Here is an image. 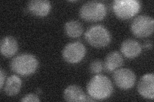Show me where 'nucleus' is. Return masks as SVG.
I'll list each match as a JSON object with an SVG mask.
<instances>
[{
    "label": "nucleus",
    "mask_w": 154,
    "mask_h": 102,
    "mask_svg": "<svg viewBox=\"0 0 154 102\" xmlns=\"http://www.w3.org/2000/svg\"><path fill=\"white\" fill-rule=\"evenodd\" d=\"M64 98L69 102H84L87 101V96L81 87L77 85L67 86L64 91Z\"/></svg>",
    "instance_id": "ddd939ff"
},
{
    "label": "nucleus",
    "mask_w": 154,
    "mask_h": 102,
    "mask_svg": "<svg viewBox=\"0 0 154 102\" xmlns=\"http://www.w3.org/2000/svg\"><path fill=\"white\" fill-rule=\"evenodd\" d=\"M103 68V63L100 60H95L89 65L90 71L93 74H99Z\"/></svg>",
    "instance_id": "f3484780"
},
{
    "label": "nucleus",
    "mask_w": 154,
    "mask_h": 102,
    "mask_svg": "<svg viewBox=\"0 0 154 102\" xmlns=\"http://www.w3.org/2000/svg\"><path fill=\"white\" fill-rule=\"evenodd\" d=\"M21 101H33V102H38L40 101V99L38 98L37 95L33 94V93H29L24 96L20 100Z\"/></svg>",
    "instance_id": "a211bd4d"
},
{
    "label": "nucleus",
    "mask_w": 154,
    "mask_h": 102,
    "mask_svg": "<svg viewBox=\"0 0 154 102\" xmlns=\"http://www.w3.org/2000/svg\"><path fill=\"white\" fill-rule=\"evenodd\" d=\"M137 91L142 97L147 100L154 98V75L153 74H146L141 77L137 85Z\"/></svg>",
    "instance_id": "1a4fd4ad"
},
{
    "label": "nucleus",
    "mask_w": 154,
    "mask_h": 102,
    "mask_svg": "<svg viewBox=\"0 0 154 102\" xmlns=\"http://www.w3.org/2000/svg\"><path fill=\"white\" fill-rule=\"evenodd\" d=\"M153 18L146 15H140L134 19L131 30L134 36L138 38L150 36L153 32Z\"/></svg>",
    "instance_id": "423d86ee"
},
{
    "label": "nucleus",
    "mask_w": 154,
    "mask_h": 102,
    "mask_svg": "<svg viewBox=\"0 0 154 102\" xmlns=\"http://www.w3.org/2000/svg\"><path fill=\"white\" fill-rule=\"evenodd\" d=\"M152 46V45L151 42H146V43H145V44H144V47H147V48H151Z\"/></svg>",
    "instance_id": "aec40b11"
},
{
    "label": "nucleus",
    "mask_w": 154,
    "mask_h": 102,
    "mask_svg": "<svg viewBox=\"0 0 154 102\" xmlns=\"http://www.w3.org/2000/svg\"><path fill=\"white\" fill-rule=\"evenodd\" d=\"M124 63V60L118 51H112L106 56L103 66L108 72H112L119 69Z\"/></svg>",
    "instance_id": "4468645a"
},
{
    "label": "nucleus",
    "mask_w": 154,
    "mask_h": 102,
    "mask_svg": "<svg viewBox=\"0 0 154 102\" xmlns=\"http://www.w3.org/2000/svg\"><path fill=\"white\" fill-rule=\"evenodd\" d=\"M27 8L33 16L44 17L50 13L51 5L48 0H32L28 3Z\"/></svg>",
    "instance_id": "9d476101"
},
{
    "label": "nucleus",
    "mask_w": 154,
    "mask_h": 102,
    "mask_svg": "<svg viewBox=\"0 0 154 102\" xmlns=\"http://www.w3.org/2000/svg\"><path fill=\"white\" fill-rule=\"evenodd\" d=\"M86 54V48L82 43L74 42L67 43L63 48V59L70 64H76L82 60Z\"/></svg>",
    "instance_id": "0eeeda50"
},
{
    "label": "nucleus",
    "mask_w": 154,
    "mask_h": 102,
    "mask_svg": "<svg viewBox=\"0 0 154 102\" xmlns=\"http://www.w3.org/2000/svg\"><path fill=\"white\" fill-rule=\"evenodd\" d=\"M37 91L38 93H42V91H41L40 89H37Z\"/></svg>",
    "instance_id": "412c9836"
},
{
    "label": "nucleus",
    "mask_w": 154,
    "mask_h": 102,
    "mask_svg": "<svg viewBox=\"0 0 154 102\" xmlns=\"http://www.w3.org/2000/svg\"><path fill=\"white\" fill-rule=\"evenodd\" d=\"M113 80L119 88L128 90L132 88L136 81V76L134 72L128 68H119L114 71Z\"/></svg>",
    "instance_id": "6e6552de"
},
{
    "label": "nucleus",
    "mask_w": 154,
    "mask_h": 102,
    "mask_svg": "<svg viewBox=\"0 0 154 102\" xmlns=\"http://www.w3.org/2000/svg\"><path fill=\"white\" fill-rule=\"evenodd\" d=\"M22 87V80L16 75L8 77L4 84L3 91L7 96H14L17 95Z\"/></svg>",
    "instance_id": "2eb2a0df"
},
{
    "label": "nucleus",
    "mask_w": 154,
    "mask_h": 102,
    "mask_svg": "<svg viewBox=\"0 0 154 102\" xmlns=\"http://www.w3.org/2000/svg\"><path fill=\"white\" fill-rule=\"evenodd\" d=\"M38 61L35 56L23 53L14 57L10 63L11 70L22 76L31 75L37 71Z\"/></svg>",
    "instance_id": "f03ea898"
},
{
    "label": "nucleus",
    "mask_w": 154,
    "mask_h": 102,
    "mask_svg": "<svg viewBox=\"0 0 154 102\" xmlns=\"http://www.w3.org/2000/svg\"><path fill=\"white\" fill-rule=\"evenodd\" d=\"M64 31L66 35L72 38L80 37L82 35L84 28L79 21L71 20L66 22L64 25Z\"/></svg>",
    "instance_id": "dca6fc26"
},
{
    "label": "nucleus",
    "mask_w": 154,
    "mask_h": 102,
    "mask_svg": "<svg viewBox=\"0 0 154 102\" xmlns=\"http://www.w3.org/2000/svg\"><path fill=\"white\" fill-rule=\"evenodd\" d=\"M5 72L2 68H1V70H0V78H1V80H0V89H3L5 82Z\"/></svg>",
    "instance_id": "6ab92c4d"
},
{
    "label": "nucleus",
    "mask_w": 154,
    "mask_h": 102,
    "mask_svg": "<svg viewBox=\"0 0 154 102\" xmlns=\"http://www.w3.org/2000/svg\"><path fill=\"white\" fill-rule=\"evenodd\" d=\"M120 50L125 57L128 59H134L140 55L142 47L137 40L129 38L122 42Z\"/></svg>",
    "instance_id": "9b49d317"
},
{
    "label": "nucleus",
    "mask_w": 154,
    "mask_h": 102,
    "mask_svg": "<svg viewBox=\"0 0 154 102\" xmlns=\"http://www.w3.org/2000/svg\"><path fill=\"white\" fill-rule=\"evenodd\" d=\"M85 39L90 45L95 48H103L111 42V35L105 26L98 24L88 28L85 33Z\"/></svg>",
    "instance_id": "7ed1b4c3"
},
{
    "label": "nucleus",
    "mask_w": 154,
    "mask_h": 102,
    "mask_svg": "<svg viewBox=\"0 0 154 102\" xmlns=\"http://www.w3.org/2000/svg\"><path fill=\"white\" fill-rule=\"evenodd\" d=\"M141 8V1L137 0H115L112 10L118 18L126 20L135 16Z\"/></svg>",
    "instance_id": "39448f33"
},
{
    "label": "nucleus",
    "mask_w": 154,
    "mask_h": 102,
    "mask_svg": "<svg viewBox=\"0 0 154 102\" xmlns=\"http://www.w3.org/2000/svg\"><path fill=\"white\" fill-rule=\"evenodd\" d=\"M80 17L88 22H98L103 20L107 15V8L101 1H92L85 3L80 8Z\"/></svg>",
    "instance_id": "20e7f679"
},
{
    "label": "nucleus",
    "mask_w": 154,
    "mask_h": 102,
    "mask_svg": "<svg viewBox=\"0 0 154 102\" xmlns=\"http://www.w3.org/2000/svg\"><path fill=\"white\" fill-rule=\"evenodd\" d=\"M0 51L2 54L6 57H11L18 51V43L15 38L12 36L3 37L0 43Z\"/></svg>",
    "instance_id": "f8f14e48"
},
{
    "label": "nucleus",
    "mask_w": 154,
    "mask_h": 102,
    "mask_svg": "<svg viewBox=\"0 0 154 102\" xmlns=\"http://www.w3.org/2000/svg\"><path fill=\"white\" fill-rule=\"evenodd\" d=\"M113 85L108 77L96 74L89 81L87 91L90 98L94 100H104L109 98L113 93Z\"/></svg>",
    "instance_id": "f257e3e1"
}]
</instances>
